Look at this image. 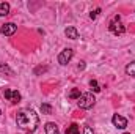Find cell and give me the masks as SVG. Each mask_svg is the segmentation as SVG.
I'll list each match as a JSON object with an SVG mask.
<instances>
[{
  "instance_id": "obj_1",
  "label": "cell",
  "mask_w": 135,
  "mask_h": 134,
  "mask_svg": "<svg viewBox=\"0 0 135 134\" xmlns=\"http://www.w3.org/2000/svg\"><path fill=\"white\" fill-rule=\"evenodd\" d=\"M16 123L19 128L27 129L28 133L32 134L36 129L38 123H39V117L35 112L33 109H21L16 115Z\"/></svg>"
},
{
  "instance_id": "obj_2",
  "label": "cell",
  "mask_w": 135,
  "mask_h": 134,
  "mask_svg": "<svg viewBox=\"0 0 135 134\" xmlns=\"http://www.w3.org/2000/svg\"><path fill=\"white\" fill-rule=\"evenodd\" d=\"M108 30L113 35H116V36H121V35L126 33V27L121 24V16H119V14H116V16L112 19V22L108 24Z\"/></svg>"
},
{
  "instance_id": "obj_3",
  "label": "cell",
  "mask_w": 135,
  "mask_h": 134,
  "mask_svg": "<svg viewBox=\"0 0 135 134\" xmlns=\"http://www.w3.org/2000/svg\"><path fill=\"white\" fill-rule=\"evenodd\" d=\"M77 104L80 109H91L96 104V98L93 93H82V96L77 100Z\"/></svg>"
},
{
  "instance_id": "obj_4",
  "label": "cell",
  "mask_w": 135,
  "mask_h": 134,
  "mask_svg": "<svg viewBox=\"0 0 135 134\" xmlns=\"http://www.w3.org/2000/svg\"><path fill=\"white\" fill-rule=\"evenodd\" d=\"M72 55H74V51L71 49V47H66V49H63L60 54H58V63L60 65H68L69 62H71V59H72Z\"/></svg>"
},
{
  "instance_id": "obj_5",
  "label": "cell",
  "mask_w": 135,
  "mask_h": 134,
  "mask_svg": "<svg viewBox=\"0 0 135 134\" xmlns=\"http://www.w3.org/2000/svg\"><path fill=\"white\" fill-rule=\"evenodd\" d=\"M3 95H5V98L9 101L11 104H17V102L21 101V93H19L17 90H9V88H5Z\"/></svg>"
},
{
  "instance_id": "obj_6",
  "label": "cell",
  "mask_w": 135,
  "mask_h": 134,
  "mask_svg": "<svg viewBox=\"0 0 135 134\" xmlns=\"http://www.w3.org/2000/svg\"><path fill=\"white\" fill-rule=\"evenodd\" d=\"M112 123H113V126L118 128V129H124V128L127 126V120H126L123 115H119V114H115V115L112 117Z\"/></svg>"
},
{
  "instance_id": "obj_7",
  "label": "cell",
  "mask_w": 135,
  "mask_h": 134,
  "mask_svg": "<svg viewBox=\"0 0 135 134\" xmlns=\"http://www.w3.org/2000/svg\"><path fill=\"white\" fill-rule=\"evenodd\" d=\"M16 30H17V25L13 24V22H8V24H3V25H2L0 33L5 35V36H11V35L16 33Z\"/></svg>"
},
{
  "instance_id": "obj_8",
  "label": "cell",
  "mask_w": 135,
  "mask_h": 134,
  "mask_svg": "<svg viewBox=\"0 0 135 134\" xmlns=\"http://www.w3.org/2000/svg\"><path fill=\"white\" fill-rule=\"evenodd\" d=\"M65 35H66L69 39H77V38H79V32H77V29L72 27V25H69V27L65 29Z\"/></svg>"
},
{
  "instance_id": "obj_9",
  "label": "cell",
  "mask_w": 135,
  "mask_h": 134,
  "mask_svg": "<svg viewBox=\"0 0 135 134\" xmlns=\"http://www.w3.org/2000/svg\"><path fill=\"white\" fill-rule=\"evenodd\" d=\"M44 129H46V134H60V129H58V126H57L54 122H49V123H46Z\"/></svg>"
},
{
  "instance_id": "obj_10",
  "label": "cell",
  "mask_w": 135,
  "mask_h": 134,
  "mask_svg": "<svg viewBox=\"0 0 135 134\" xmlns=\"http://www.w3.org/2000/svg\"><path fill=\"white\" fill-rule=\"evenodd\" d=\"M66 134H80V126L77 123H72L66 128Z\"/></svg>"
},
{
  "instance_id": "obj_11",
  "label": "cell",
  "mask_w": 135,
  "mask_h": 134,
  "mask_svg": "<svg viewBox=\"0 0 135 134\" xmlns=\"http://www.w3.org/2000/svg\"><path fill=\"white\" fill-rule=\"evenodd\" d=\"M0 73H5V74H8V76H14V71L8 66V65L2 63V62H0Z\"/></svg>"
},
{
  "instance_id": "obj_12",
  "label": "cell",
  "mask_w": 135,
  "mask_h": 134,
  "mask_svg": "<svg viewBox=\"0 0 135 134\" xmlns=\"http://www.w3.org/2000/svg\"><path fill=\"white\" fill-rule=\"evenodd\" d=\"M90 87H91V90H93L94 93H99V92H101V87H99V84H98L96 79H91V81H90Z\"/></svg>"
},
{
  "instance_id": "obj_13",
  "label": "cell",
  "mask_w": 135,
  "mask_h": 134,
  "mask_svg": "<svg viewBox=\"0 0 135 134\" xmlns=\"http://www.w3.org/2000/svg\"><path fill=\"white\" fill-rule=\"evenodd\" d=\"M9 13V3H0V16H6Z\"/></svg>"
},
{
  "instance_id": "obj_14",
  "label": "cell",
  "mask_w": 135,
  "mask_h": 134,
  "mask_svg": "<svg viewBox=\"0 0 135 134\" xmlns=\"http://www.w3.org/2000/svg\"><path fill=\"white\" fill-rule=\"evenodd\" d=\"M80 96H82V93H80L79 88H72L71 93H69V98H71V100H79Z\"/></svg>"
},
{
  "instance_id": "obj_15",
  "label": "cell",
  "mask_w": 135,
  "mask_h": 134,
  "mask_svg": "<svg viewBox=\"0 0 135 134\" xmlns=\"http://www.w3.org/2000/svg\"><path fill=\"white\" fill-rule=\"evenodd\" d=\"M41 112L46 114V115H50L52 114V106L50 104H41Z\"/></svg>"
},
{
  "instance_id": "obj_16",
  "label": "cell",
  "mask_w": 135,
  "mask_h": 134,
  "mask_svg": "<svg viewBox=\"0 0 135 134\" xmlns=\"http://www.w3.org/2000/svg\"><path fill=\"white\" fill-rule=\"evenodd\" d=\"M126 74H129V76H135V62L129 63V65L126 66Z\"/></svg>"
},
{
  "instance_id": "obj_17",
  "label": "cell",
  "mask_w": 135,
  "mask_h": 134,
  "mask_svg": "<svg viewBox=\"0 0 135 134\" xmlns=\"http://www.w3.org/2000/svg\"><path fill=\"white\" fill-rule=\"evenodd\" d=\"M47 69H49L47 66H36L33 69V73H35V76H39V74H44Z\"/></svg>"
},
{
  "instance_id": "obj_18",
  "label": "cell",
  "mask_w": 135,
  "mask_h": 134,
  "mask_svg": "<svg viewBox=\"0 0 135 134\" xmlns=\"http://www.w3.org/2000/svg\"><path fill=\"white\" fill-rule=\"evenodd\" d=\"M99 13H101V8H96L94 11H91V13H90V17H91V19H96Z\"/></svg>"
},
{
  "instance_id": "obj_19",
  "label": "cell",
  "mask_w": 135,
  "mask_h": 134,
  "mask_svg": "<svg viewBox=\"0 0 135 134\" xmlns=\"http://www.w3.org/2000/svg\"><path fill=\"white\" fill-rule=\"evenodd\" d=\"M83 134H94V133H93V129H91L90 126H85V128H83Z\"/></svg>"
},
{
  "instance_id": "obj_20",
  "label": "cell",
  "mask_w": 135,
  "mask_h": 134,
  "mask_svg": "<svg viewBox=\"0 0 135 134\" xmlns=\"http://www.w3.org/2000/svg\"><path fill=\"white\" fill-rule=\"evenodd\" d=\"M85 68V62H80V65H79V69H83Z\"/></svg>"
},
{
  "instance_id": "obj_21",
  "label": "cell",
  "mask_w": 135,
  "mask_h": 134,
  "mask_svg": "<svg viewBox=\"0 0 135 134\" xmlns=\"http://www.w3.org/2000/svg\"><path fill=\"white\" fill-rule=\"evenodd\" d=\"M124 134H131V133H124Z\"/></svg>"
},
{
  "instance_id": "obj_22",
  "label": "cell",
  "mask_w": 135,
  "mask_h": 134,
  "mask_svg": "<svg viewBox=\"0 0 135 134\" xmlns=\"http://www.w3.org/2000/svg\"><path fill=\"white\" fill-rule=\"evenodd\" d=\"M0 114H2V110H0Z\"/></svg>"
}]
</instances>
